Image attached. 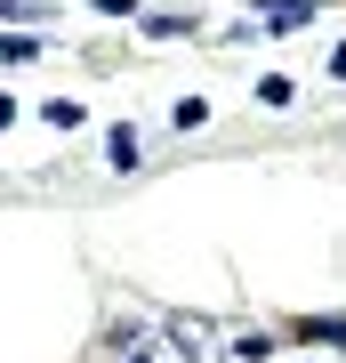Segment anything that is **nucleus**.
Wrapping results in <instances>:
<instances>
[{"label":"nucleus","instance_id":"f03ea898","mask_svg":"<svg viewBox=\"0 0 346 363\" xmlns=\"http://www.w3.org/2000/svg\"><path fill=\"white\" fill-rule=\"evenodd\" d=\"M322 0H258V16H266V33H298Z\"/></svg>","mask_w":346,"mask_h":363},{"label":"nucleus","instance_id":"39448f33","mask_svg":"<svg viewBox=\"0 0 346 363\" xmlns=\"http://www.w3.org/2000/svg\"><path fill=\"white\" fill-rule=\"evenodd\" d=\"M145 33H154V40H178V33H193V16H178V9H161V16H145Z\"/></svg>","mask_w":346,"mask_h":363},{"label":"nucleus","instance_id":"0eeeda50","mask_svg":"<svg viewBox=\"0 0 346 363\" xmlns=\"http://www.w3.org/2000/svg\"><path fill=\"white\" fill-rule=\"evenodd\" d=\"M233 355H242V363H258V355H274V339H266V331H242V339H233Z\"/></svg>","mask_w":346,"mask_h":363},{"label":"nucleus","instance_id":"9b49d317","mask_svg":"<svg viewBox=\"0 0 346 363\" xmlns=\"http://www.w3.org/2000/svg\"><path fill=\"white\" fill-rule=\"evenodd\" d=\"M0 16H25V9H16V0H0Z\"/></svg>","mask_w":346,"mask_h":363},{"label":"nucleus","instance_id":"6e6552de","mask_svg":"<svg viewBox=\"0 0 346 363\" xmlns=\"http://www.w3.org/2000/svg\"><path fill=\"white\" fill-rule=\"evenodd\" d=\"M97 16H137V0H97Z\"/></svg>","mask_w":346,"mask_h":363},{"label":"nucleus","instance_id":"1a4fd4ad","mask_svg":"<svg viewBox=\"0 0 346 363\" xmlns=\"http://www.w3.org/2000/svg\"><path fill=\"white\" fill-rule=\"evenodd\" d=\"M330 73H338V81H346V40H338V49H330Z\"/></svg>","mask_w":346,"mask_h":363},{"label":"nucleus","instance_id":"7ed1b4c3","mask_svg":"<svg viewBox=\"0 0 346 363\" xmlns=\"http://www.w3.org/2000/svg\"><path fill=\"white\" fill-rule=\"evenodd\" d=\"M105 154H113V169H137V154H145V138H137V130H129V121H121V130L105 138Z\"/></svg>","mask_w":346,"mask_h":363},{"label":"nucleus","instance_id":"f257e3e1","mask_svg":"<svg viewBox=\"0 0 346 363\" xmlns=\"http://www.w3.org/2000/svg\"><path fill=\"white\" fill-rule=\"evenodd\" d=\"M161 339H169L185 363H218V347H209V323H202V315H169V323H161Z\"/></svg>","mask_w":346,"mask_h":363},{"label":"nucleus","instance_id":"20e7f679","mask_svg":"<svg viewBox=\"0 0 346 363\" xmlns=\"http://www.w3.org/2000/svg\"><path fill=\"white\" fill-rule=\"evenodd\" d=\"M40 121H49V130H81V105H73V97H49V105H40Z\"/></svg>","mask_w":346,"mask_h":363},{"label":"nucleus","instance_id":"9d476101","mask_svg":"<svg viewBox=\"0 0 346 363\" xmlns=\"http://www.w3.org/2000/svg\"><path fill=\"white\" fill-rule=\"evenodd\" d=\"M8 121H16V97H0V130H8Z\"/></svg>","mask_w":346,"mask_h":363},{"label":"nucleus","instance_id":"423d86ee","mask_svg":"<svg viewBox=\"0 0 346 363\" xmlns=\"http://www.w3.org/2000/svg\"><path fill=\"white\" fill-rule=\"evenodd\" d=\"M306 339H314V347H346V323H338V315H322V323H306Z\"/></svg>","mask_w":346,"mask_h":363}]
</instances>
